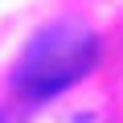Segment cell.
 <instances>
[{"instance_id":"cell-1","label":"cell","mask_w":123,"mask_h":123,"mask_svg":"<svg viewBox=\"0 0 123 123\" xmlns=\"http://www.w3.org/2000/svg\"><path fill=\"white\" fill-rule=\"evenodd\" d=\"M94 57H98V41L86 25L57 21L29 41L12 82L25 98H53L66 86H74L78 78H86Z\"/></svg>"},{"instance_id":"cell-2","label":"cell","mask_w":123,"mask_h":123,"mask_svg":"<svg viewBox=\"0 0 123 123\" xmlns=\"http://www.w3.org/2000/svg\"><path fill=\"white\" fill-rule=\"evenodd\" d=\"M37 123H98V115L94 111H82V107H70V111H53V115H45Z\"/></svg>"}]
</instances>
